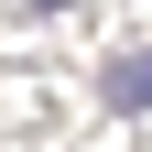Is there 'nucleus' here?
<instances>
[{
	"label": "nucleus",
	"instance_id": "nucleus-1",
	"mask_svg": "<svg viewBox=\"0 0 152 152\" xmlns=\"http://www.w3.org/2000/svg\"><path fill=\"white\" fill-rule=\"evenodd\" d=\"M98 98L120 109V120H152V44L141 54H109V65H98Z\"/></svg>",
	"mask_w": 152,
	"mask_h": 152
},
{
	"label": "nucleus",
	"instance_id": "nucleus-2",
	"mask_svg": "<svg viewBox=\"0 0 152 152\" xmlns=\"http://www.w3.org/2000/svg\"><path fill=\"white\" fill-rule=\"evenodd\" d=\"M22 11H65V0H22Z\"/></svg>",
	"mask_w": 152,
	"mask_h": 152
}]
</instances>
